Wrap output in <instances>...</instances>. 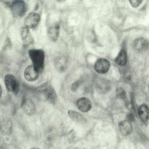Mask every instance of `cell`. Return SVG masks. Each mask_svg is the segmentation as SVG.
<instances>
[{"label":"cell","instance_id":"3","mask_svg":"<svg viewBox=\"0 0 149 149\" xmlns=\"http://www.w3.org/2000/svg\"><path fill=\"white\" fill-rule=\"evenodd\" d=\"M4 81L7 90L17 94L18 92L19 85L15 77L13 75L8 74L4 77Z\"/></svg>","mask_w":149,"mask_h":149},{"label":"cell","instance_id":"11","mask_svg":"<svg viewBox=\"0 0 149 149\" xmlns=\"http://www.w3.org/2000/svg\"><path fill=\"white\" fill-rule=\"evenodd\" d=\"M118 128L122 135L127 136L132 132V126L131 122L127 119L120 122L118 124Z\"/></svg>","mask_w":149,"mask_h":149},{"label":"cell","instance_id":"22","mask_svg":"<svg viewBox=\"0 0 149 149\" xmlns=\"http://www.w3.org/2000/svg\"><path fill=\"white\" fill-rule=\"evenodd\" d=\"M11 46L12 44L9 38H7L3 47L4 49L6 50L8 49H10Z\"/></svg>","mask_w":149,"mask_h":149},{"label":"cell","instance_id":"9","mask_svg":"<svg viewBox=\"0 0 149 149\" xmlns=\"http://www.w3.org/2000/svg\"><path fill=\"white\" fill-rule=\"evenodd\" d=\"M39 73L32 65L28 66L25 69L24 76L25 79L29 81H36L38 77Z\"/></svg>","mask_w":149,"mask_h":149},{"label":"cell","instance_id":"19","mask_svg":"<svg viewBox=\"0 0 149 149\" xmlns=\"http://www.w3.org/2000/svg\"><path fill=\"white\" fill-rule=\"evenodd\" d=\"M29 29L26 26L22 28L21 31V35L23 40L26 39L29 33Z\"/></svg>","mask_w":149,"mask_h":149},{"label":"cell","instance_id":"12","mask_svg":"<svg viewBox=\"0 0 149 149\" xmlns=\"http://www.w3.org/2000/svg\"><path fill=\"white\" fill-rule=\"evenodd\" d=\"M44 94L47 100L51 104H55L57 101V96L54 87L52 86H47L44 90Z\"/></svg>","mask_w":149,"mask_h":149},{"label":"cell","instance_id":"5","mask_svg":"<svg viewBox=\"0 0 149 149\" xmlns=\"http://www.w3.org/2000/svg\"><path fill=\"white\" fill-rule=\"evenodd\" d=\"M110 67L108 60L103 58L98 59L95 64L94 69L98 73L104 74L107 72Z\"/></svg>","mask_w":149,"mask_h":149},{"label":"cell","instance_id":"17","mask_svg":"<svg viewBox=\"0 0 149 149\" xmlns=\"http://www.w3.org/2000/svg\"><path fill=\"white\" fill-rule=\"evenodd\" d=\"M67 61L64 57H59L54 61L56 68L59 71L62 72L65 70L66 67Z\"/></svg>","mask_w":149,"mask_h":149},{"label":"cell","instance_id":"15","mask_svg":"<svg viewBox=\"0 0 149 149\" xmlns=\"http://www.w3.org/2000/svg\"><path fill=\"white\" fill-rule=\"evenodd\" d=\"M68 114L70 118L74 121L80 123H84L87 122L86 119L81 114L77 111L69 110Z\"/></svg>","mask_w":149,"mask_h":149},{"label":"cell","instance_id":"7","mask_svg":"<svg viewBox=\"0 0 149 149\" xmlns=\"http://www.w3.org/2000/svg\"><path fill=\"white\" fill-rule=\"evenodd\" d=\"M95 86L97 91L101 93L108 92L111 88L109 81L103 78L99 79L96 82Z\"/></svg>","mask_w":149,"mask_h":149},{"label":"cell","instance_id":"24","mask_svg":"<svg viewBox=\"0 0 149 149\" xmlns=\"http://www.w3.org/2000/svg\"><path fill=\"white\" fill-rule=\"evenodd\" d=\"M31 149H40L37 148H31Z\"/></svg>","mask_w":149,"mask_h":149},{"label":"cell","instance_id":"18","mask_svg":"<svg viewBox=\"0 0 149 149\" xmlns=\"http://www.w3.org/2000/svg\"><path fill=\"white\" fill-rule=\"evenodd\" d=\"M127 62V56L125 51L121 50L115 59V63L118 65L123 66L126 65Z\"/></svg>","mask_w":149,"mask_h":149},{"label":"cell","instance_id":"20","mask_svg":"<svg viewBox=\"0 0 149 149\" xmlns=\"http://www.w3.org/2000/svg\"><path fill=\"white\" fill-rule=\"evenodd\" d=\"M82 82L81 79L77 80L74 82L71 86V89L73 91H76L79 87Z\"/></svg>","mask_w":149,"mask_h":149},{"label":"cell","instance_id":"14","mask_svg":"<svg viewBox=\"0 0 149 149\" xmlns=\"http://www.w3.org/2000/svg\"><path fill=\"white\" fill-rule=\"evenodd\" d=\"M13 128V124L9 120L3 121L1 124L0 132L5 135H10L12 132Z\"/></svg>","mask_w":149,"mask_h":149},{"label":"cell","instance_id":"21","mask_svg":"<svg viewBox=\"0 0 149 149\" xmlns=\"http://www.w3.org/2000/svg\"><path fill=\"white\" fill-rule=\"evenodd\" d=\"M142 1L140 0H130L129 1L132 6L134 7H137L142 3Z\"/></svg>","mask_w":149,"mask_h":149},{"label":"cell","instance_id":"1","mask_svg":"<svg viewBox=\"0 0 149 149\" xmlns=\"http://www.w3.org/2000/svg\"><path fill=\"white\" fill-rule=\"evenodd\" d=\"M28 54L34 69L39 73L43 70L45 61V53L41 49H31L28 51Z\"/></svg>","mask_w":149,"mask_h":149},{"label":"cell","instance_id":"4","mask_svg":"<svg viewBox=\"0 0 149 149\" xmlns=\"http://www.w3.org/2000/svg\"><path fill=\"white\" fill-rule=\"evenodd\" d=\"M40 15L35 12L29 13L27 16L24 21L25 26L29 29H33L36 27L40 20Z\"/></svg>","mask_w":149,"mask_h":149},{"label":"cell","instance_id":"2","mask_svg":"<svg viewBox=\"0 0 149 149\" xmlns=\"http://www.w3.org/2000/svg\"><path fill=\"white\" fill-rule=\"evenodd\" d=\"M10 7L13 15L16 17H23L27 10L26 4L23 0L13 1L11 3Z\"/></svg>","mask_w":149,"mask_h":149},{"label":"cell","instance_id":"23","mask_svg":"<svg viewBox=\"0 0 149 149\" xmlns=\"http://www.w3.org/2000/svg\"><path fill=\"white\" fill-rule=\"evenodd\" d=\"M0 94H1V95H2V88L1 86H0Z\"/></svg>","mask_w":149,"mask_h":149},{"label":"cell","instance_id":"10","mask_svg":"<svg viewBox=\"0 0 149 149\" xmlns=\"http://www.w3.org/2000/svg\"><path fill=\"white\" fill-rule=\"evenodd\" d=\"M60 29V25L57 22L48 28L47 36L51 41L55 42L57 40L59 35Z\"/></svg>","mask_w":149,"mask_h":149},{"label":"cell","instance_id":"6","mask_svg":"<svg viewBox=\"0 0 149 149\" xmlns=\"http://www.w3.org/2000/svg\"><path fill=\"white\" fill-rule=\"evenodd\" d=\"M21 106L24 112L27 115H33L36 111V107L34 103L29 99L24 98Z\"/></svg>","mask_w":149,"mask_h":149},{"label":"cell","instance_id":"16","mask_svg":"<svg viewBox=\"0 0 149 149\" xmlns=\"http://www.w3.org/2000/svg\"><path fill=\"white\" fill-rule=\"evenodd\" d=\"M138 112L139 116L142 121L146 122L149 119V108L146 105H141Z\"/></svg>","mask_w":149,"mask_h":149},{"label":"cell","instance_id":"13","mask_svg":"<svg viewBox=\"0 0 149 149\" xmlns=\"http://www.w3.org/2000/svg\"><path fill=\"white\" fill-rule=\"evenodd\" d=\"M133 45L134 50L137 52L140 53L145 51L146 49L148 43L145 39L139 38L134 41Z\"/></svg>","mask_w":149,"mask_h":149},{"label":"cell","instance_id":"8","mask_svg":"<svg viewBox=\"0 0 149 149\" xmlns=\"http://www.w3.org/2000/svg\"><path fill=\"white\" fill-rule=\"evenodd\" d=\"M76 105L79 110L84 113L88 111L92 107L91 101L88 98L85 97L79 98L77 101Z\"/></svg>","mask_w":149,"mask_h":149}]
</instances>
